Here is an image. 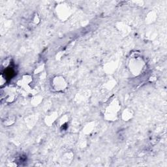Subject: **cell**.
<instances>
[{"mask_svg":"<svg viewBox=\"0 0 167 167\" xmlns=\"http://www.w3.org/2000/svg\"><path fill=\"white\" fill-rule=\"evenodd\" d=\"M51 87L57 92H64L68 87V83L63 76H56L51 80Z\"/></svg>","mask_w":167,"mask_h":167,"instance_id":"3957f363","label":"cell"},{"mask_svg":"<svg viewBox=\"0 0 167 167\" xmlns=\"http://www.w3.org/2000/svg\"><path fill=\"white\" fill-rule=\"evenodd\" d=\"M121 105L118 99H113L104 111V118L108 121H116L120 111Z\"/></svg>","mask_w":167,"mask_h":167,"instance_id":"6da1fadb","label":"cell"},{"mask_svg":"<svg viewBox=\"0 0 167 167\" xmlns=\"http://www.w3.org/2000/svg\"><path fill=\"white\" fill-rule=\"evenodd\" d=\"M41 98V97H35L33 98V101H32L33 105H38V104L41 103L40 101H38V99H39Z\"/></svg>","mask_w":167,"mask_h":167,"instance_id":"30bf717a","label":"cell"},{"mask_svg":"<svg viewBox=\"0 0 167 167\" xmlns=\"http://www.w3.org/2000/svg\"><path fill=\"white\" fill-rule=\"evenodd\" d=\"M62 118H63V120H68V116L67 115H65L64 117H62ZM62 120L61 119V120H60V126H64L65 124L67 123V121H63V122H62L61 121Z\"/></svg>","mask_w":167,"mask_h":167,"instance_id":"9c48e42d","label":"cell"},{"mask_svg":"<svg viewBox=\"0 0 167 167\" xmlns=\"http://www.w3.org/2000/svg\"><path fill=\"white\" fill-rule=\"evenodd\" d=\"M15 117H9L7 119H6V120H5L4 123L5 125H6L7 126H9V125H11L12 124L15 123Z\"/></svg>","mask_w":167,"mask_h":167,"instance_id":"ba28073f","label":"cell"},{"mask_svg":"<svg viewBox=\"0 0 167 167\" xmlns=\"http://www.w3.org/2000/svg\"><path fill=\"white\" fill-rule=\"evenodd\" d=\"M32 82V76L29 74H26L22 76V79L20 80V84L21 86L27 87Z\"/></svg>","mask_w":167,"mask_h":167,"instance_id":"8992f818","label":"cell"},{"mask_svg":"<svg viewBox=\"0 0 167 167\" xmlns=\"http://www.w3.org/2000/svg\"><path fill=\"white\" fill-rule=\"evenodd\" d=\"M133 112L132 111V109L131 108H126L123 111V112H122V119L125 122L129 121L130 120H131L132 118L133 117Z\"/></svg>","mask_w":167,"mask_h":167,"instance_id":"5b68a950","label":"cell"},{"mask_svg":"<svg viewBox=\"0 0 167 167\" xmlns=\"http://www.w3.org/2000/svg\"><path fill=\"white\" fill-rule=\"evenodd\" d=\"M2 100H5L6 103H13L16 98V92L15 90L13 89H9L5 92H2Z\"/></svg>","mask_w":167,"mask_h":167,"instance_id":"277c9868","label":"cell"},{"mask_svg":"<svg viewBox=\"0 0 167 167\" xmlns=\"http://www.w3.org/2000/svg\"><path fill=\"white\" fill-rule=\"evenodd\" d=\"M128 64L130 72L136 76L140 74L145 67V62L144 60L140 56L137 55L131 56Z\"/></svg>","mask_w":167,"mask_h":167,"instance_id":"7a4b0ae2","label":"cell"},{"mask_svg":"<svg viewBox=\"0 0 167 167\" xmlns=\"http://www.w3.org/2000/svg\"><path fill=\"white\" fill-rule=\"evenodd\" d=\"M58 118V114L56 112H52V114L48 115L45 119V122L46 123V125H49V126H50Z\"/></svg>","mask_w":167,"mask_h":167,"instance_id":"52a82bcc","label":"cell"}]
</instances>
